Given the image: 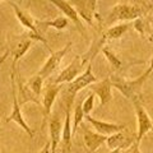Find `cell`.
Wrapping results in <instances>:
<instances>
[{"mask_svg":"<svg viewBox=\"0 0 153 153\" xmlns=\"http://www.w3.org/2000/svg\"><path fill=\"white\" fill-rule=\"evenodd\" d=\"M144 13L146 8L139 4H116L105 18L103 26L108 28L119 21H135L137 18L143 17Z\"/></svg>","mask_w":153,"mask_h":153,"instance_id":"6da1fadb","label":"cell"},{"mask_svg":"<svg viewBox=\"0 0 153 153\" xmlns=\"http://www.w3.org/2000/svg\"><path fill=\"white\" fill-rule=\"evenodd\" d=\"M151 73L152 71L149 69H147L140 76H138L137 79H133V80H126L123 76H117V75L111 76L112 87H115L117 91H120L125 98L133 100L139 96V93L142 92L143 84H144L148 76L151 75Z\"/></svg>","mask_w":153,"mask_h":153,"instance_id":"7a4b0ae2","label":"cell"},{"mask_svg":"<svg viewBox=\"0 0 153 153\" xmlns=\"http://www.w3.org/2000/svg\"><path fill=\"white\" fill-rule=\"evenodd\" d=\"M134 103V110H135V116H137V137L135 143L140 146L142 139L144 138L148 133L153 129V121L148 112L144 110L143 105L140 103L139 98L135 97L131 100Z\"/></svg>","mask_w":153,"mask_h":153,"instance_id":"3957f363","label":"cell"},{"mask_svg":"<svg viewBox=\"0 0 153 153\" xmlns=\"http://www.w3.org/2000/svg\"><path fill=\"white\" fill-rule=\"evenodd\" d=\"M10 83H12V97H13V110H12V114L5 119V123H10V121H14L17 123L19 126H21L23 130H25L28 137L30 138H33V130L30 128V125L27 124V121L25 120L22 115V111H21V105L18 102V97L16 94V75H14V71L10 73Z\"/></svg>","mask_w":153,"mask_h":153,"instance_id":"277c9868","label":"cell"},{"mask_svg":"<svg viewBox=\"0 0 153 153\" xmlns=\"http://www.w3.org/2000/svg\"><path fill=\"white\" fill-rule=\"evenodd\" d=\"M87 64L83 59L82 55H76L73 60L70 61V64L66 66L64 70L60 71V74L56 76L55 79H52L51 82L55 84H64V83H70L78 76L79 74H82V70L84 68V65Z\"/></svg>","mask_w":153,"mask_h":153,"instance_id":"5b68a950","label":"cell"},{"mask_svg":"<svg viewBox=\"0 0 153 153\" xmlns=\"http://www.w3.org/2000/svg\"><path fill=\"white\" fill-rule=\"evenodd\" d=\"M94 82H97V76L93 74L92 71V63H88L87 69H85L82 74H79L73 82L68 83V87H66V93L65 96H71V97H75L76 93L80 92L82 89L87 88L89 84H92Z\"/></svg>","mask_w":153,"mask_h":153,"instance_id":"8992f818","label":"cell"},{"mask_svg":"<svg viewBox=\"0 0 153 153\" xmlns=\"http://www.w3.org/2000/svg\"><path fill=\"white\" fill-rule=\"evenodd\" d=\"M71 47V41H69L68 44H66L63 49L57 50V51H51L50 52V57L46 60V63L44 64V66L40 69L38 71V75L42 76L44 79H49L50 75L54 73V71L59 68V65L61 63V60H63V57L65 56V54L70 50Z\"/></svg>","mask_w":153,"mask_h":153,"instance_id":"52a82bcc","label":"cell"},{"mask_svg":"<svg viewBox=\"0 0 153 153\" xmlns=\"http://www.w3.org/2000/svg\"><path fill=\"white\" fill-rule=\"evenodd\" d=\"M78 13L79 18H83L88 25H93V18L98 17L97 0H68Z\"/></svg>","mask_w":153,"mask_h":153,"instance_id":"ba28073f","label":"cell"},{"mask_svg":"<svg viewBox=\"0 0 153 153\" xmlns=\"http://www.w3.org/2000/svg\"><path fill=\"white\" fill-rule=\"evenodd\" d=\"M74 97L71 96H65L66 103V115L65 123L63 126V135H61V146H63V153H71V138H73V129H71V114L70 108L73 106Z\"/></svg>","mask_w":153,"mask_h":153,"instance_id":"9c48e42d","label":"cell"},{"mask_svg":"<svg viewBox=\"0 0 153 153\" xmlns=\"http://www.w3.org/2000/svg\"><path fill=\"white\" fill-rule=\"evenodd\" d=\"M88 88L92 89V92L100 98V105L105 106L107 105L112 98V83H111V76H106L102 80H97L92 84L88 85Z\"/></svg>","mask_w":153,"mask_h":153,"instance_id":"30bf717a","label":"cell"},{"mask_svg":"<svg viewBox=\"0 0 153 153\" xmlns=\"http://www.w3.org/2000/svg\"><path fill=\"white\" fill-rule=\"evenodd\" d=\"M49 1L51 4H54V5L64 14V16H66V18L70 19L71 22H74V25L78 27V31L82 33V35H85L83 23H82V21H80L78 13H76V10L73 8V5H71L68 0H49Z\"/></svg>","mask_w":153,"mask_h":153,"instance_id":"8fae6325","label":"cell"},{"mask_svg":"<svg viewBox=\"0 0 153 153\" xmlns=\"http://www.w3.org/2000/svg\"><path fill=\"white\" fill-rule=\"evenodd\" d=\"M61 88H63V85L61 84H55L52 82H49L46 84L45 92H44V96H42V100H41L42 106H44V116H45V119L50 117L51 107H52V105H54V102H55L57 94H59V92L61 91Z\"/></svg>","mask_w":153,"mask_h":153,"instance_id":"7c38bea8","label":"cell"},{"mask_svg":"<svg viewBox=\"0 0 153 153\" xmlns=\"http://www.w3.org/2000/svg\"><path fill=\"white\" fill-rule=\"evenodd\" d=\"M125 130V129H124ZM124 130L121 131H117V133H114L111 135L107 137V140H106V144L108 151H112V149H128L134 142H135V138H130L126 133H124Z\"/></svg>","mask_w":153,"mask_h":153,"instance_id":"4fadbf2b","label":"cell"},{"mask_svg":"<svg viewBox=\"0 0 153 153\" xmlns=\"http://www.w3.org/2000/svg\"><path fill=\"white\" fill-rule=\"evenodd\" d=\"M49 131H50V146L51 153H56V148L61 142L63 135V125L59 116H50L49 117Z\"/></svg>","mask_w":153,"mask_h":153,"instance_id":"5bb4252c","label":"cell"},{"mask_svg":"<svg viewBox=\"0 0 153 153\" xmlns=\"http://www.w3.org/2000/svg\"><path fill=\"white\" fill-rule=\"evenodd\" d=\"M84 119L96 129V130H97V133L103 134V135H107V137L111 135V134H114V133L121 131V130H124V129L126 128L125 125H117V124L97 120V119H94V117L91 116V115H85Z\"/></svg>","mask_w":153,"mask_h":153,"instance_id":"9a60e30c","label":"cell"},{"mask_svg":"<svg viewBox=\"0 0 153 153\" xmlns=\"http://www.w3.org/2000/svg\"><path fill=\"white\" fill-rule=\"evenodd\" d=\"M7 1H8L9 5L13 8V10H14V13H16V17L18 18L19 23H21V25L25 27L28 32L40 33V32L37 31V27H36V23H35L36 19H33L32 16H30V14H28V12H26V10H23V9H21L18 4L10 1V0H7ZM40 35H41V33H40Z\"/></svg>","mask_w":153,"mask_h":153,"instance_id":"2e32d148","label":"cell"},{"mask_svg":"<svg viewBox=\"0 0 153 153\" xmlns=\"http://www.w3.org/2000/svg\"><path fill=\"white\" fill-rule=\"evenodd\" d=\"M83 140L85 148L89 153H94L98 149L102 144H105L107 140V135H103V134H100L97 131H91L88 129H84L83 130Z\"/></svg>","mask_w":153,"mask_h":153,"instance_id":"e0dca14e","label":"cell"},{"mask_svg":"<svg viewBox=\"0 0 153 153\" xmlns=\"http://www.w3.org/2000/svg\"><path fill=\"white\" fill-rule=\"evenodd\" d=\"M35 23H36L37 31L44 36V32L50 27L55 28L57 31H61L64 28H66L69 26V19L66 17H57L55 19H50V21H38V19H36Z\"/></svg>","mask_w":153,"mask_h":153,"instance_id":"ac0fdd59","label":"cell"},{"mask_svg":"<svg viewBox=\"0 0 153 153\" xmlns=\"http://www.w3.org/2000/svg\"><path fill=\"white\" fill-rule=\"evenodd\" d=\"M32 45V40L30 37H28V35L26 33V36H22L21 40H19L16 46H14L13 49V64H12V71H16L17 69V64L18 61L21 60V57L26 54V52L30 50V47Z\"/></svg>","mask_w":153,"mask_h":153,"instance_id":"d6986e66","label":"cell"},{"mask_svg":"<svg viewBox=\"0 0 153 153\" xmlns=\"http://www.w3.org/2000/svg\"><path fill=\"white\" fill-rule=\"evenodd\" d=\"M18 102L19 105H26L27 102H36L37 105H41V100L38 96H36L32 91L28 88L26 83H23L22 80H18Z\"/></svg>","mask_w":153,"mask_h":153,"instance_id":"ffe728a7","label":"cell"},{"mask_svg":"<svg viewBox=\"0 0 153 153\" xmlns=\"http://www.w3.org/2000/svg\"><path fill=\"white\" fill-rule=\"evenodd\" d=\"M129 30V26L123 23V25H117V26H111L108 27L106 31L102 33V38L101 40L106 44L107 41L111 40H117V38H121Z\"/></svg>","mask_w":153,"mask_h":153,"instance_id":"44dd1931","label":"cell"},{"mask_svg":"<svg viewBox=\"0 0 153 153\" xmlns=\"http://www.w3.org/2000/svg\"><path fill=\"white\" fill-rule=\"evenodd\" d=\"M44 80H45V79L42 78V76H40L38 74H36V75L31 76V78L26 82V84L28 85V88H30L33 93L40 97L41 92H42V87H44Z\"/></svg>","mask_w":153,"mask_h":153,"instance_id":"7402d4cb","label":"cell"},{"mask_svg":"<svg viewBox=\"0 0 153 153\" xmlns=\"http://www.w3.org/2000/svg\"><path fill=\"white\" fill-rule=\"evenodd\" d=\"M84 116L85 115H84L83 108H82V102H76L75 107H74L73 117H71V129H73V134L76 133V129H78V126L82 124Z\"/></svg>","mask_w":153,"mask_h":153,"instance_id":"603a6c76","label":"cell"},{"mask_svg":"<svg viewBox=\"0 0 153 153\" xmlns=\"http://www.w3.org/2000/svg\"><path fill=\"white\" fill-rule=\"evenodd\" d=\"M101 52L105 55V57H106V59L108 60V63H110V65L112 66V69H115V70L120 69V66H121V60L114 54V52L111 51V49H110L107 45H103V46L101 47Z\"/></svg>","mask_w":153,"mask_h":153,"instance_id":"cb8c5ba5","label":"cell"},{"mask_svg":"<svg viewBox=\"0 0 153 153\" xmlns=\"http://www.w3.org/2000/svg\"><path fill=\"white\" fill-rule=\"evenodd\" d=\"M94 96H96V94L92 92V93H91L88 97L82 102V108H83L84 115H89L91 111L93 110V106H94Z\"/></svg>","mask_w":153,"mask_h":153,"instance_id":"d4e9b609","label":"cell"},{"mask_svg":"<svg viewBox=\"0 0 153 153\" xmlns=\"http://www.w3.org/2000/svg\"><path fill=\"white\" fill-rule=\"evenodd\" d=\"M134 28L140 33L142 36H144L146 33V23H144V19H143L142 17L140 18H137L135 21H134Z\"/></svg>","mask_w":153,"mask_h":153,"instance_id":"484cf974","label":"cell"},{"mask_svg":"<svg viewBox=\"0 0 153 153\" xmlns=\"http://www.w3.org/2000/svg\"><path fill=\"white\" fill-rule=\"evenodd\" d=\"M128 149H129V151H128V153H142V152H140V149H139V144H137L135 142H134L133 144L128 148Z\"/></svg>","mask_w":153,"mask_h":153,"instance_id":"4316f807","label":"cell"},{"mask_svg":"<svg viewBox=\"0 0 153 153\" xmlns=\"http://www.w3.org/2000/svg\"><path fill=\"white\" fill-rule=\"evenodd\" d=\"M38 153H51V146H50V142L46 143V146L42 148V149L38 152Z\"/></svg>","mask_w":153,"mask_h":153,"instance_id":"83f0119b","label":"cell"},{"mask_svg":"<svg viewBox=\"0 0 153 153\" xmlns=\"http://www.w3.org/2000/svg\"><path fill=\"white\" fill-rule=\"evenodd\" d=\"M9 54H10V50H7L5 51V54H4L1 57H0V69H1V66H3V63H4V61H5L7 60V57L9 56Z\"/></svg>","mask_w":153,"mask_h":153,"instance_id":"f1b7e54d","label":"cell"},{"mask_svg":"<svg viewBox=\"0 0 153 153\" xmlns=\"http://www.w3.org/2000/svg\"><path fill=\"white\" fill-rule=\"evenodd\" d=\"M148 69H149L151 71H153V56L151 57V61H149V68H148Z\"/></svg>","mask_w":153,"mask_h":153,"instance_id":"f546056e","label":"cell"},{"mask_svg":"<svg viewBox=\"0 0 153 153\" xmlns=\"http://www.w3.org/2000/svg\"><path fill=\"white\" fill-rule=\"evenodd\" d=\"M121 149H112V151H108L107 153H120Z\"/></svg>","mask_w":153,"mask_h":153,"instance_id":"4dcf8cb0","label":"cell"},{"mask_svg":"<svg viewBox=\"0 0 153 153\" xmlns=\"http://www.w3.org/2000/svg\"><path fill=\"white\" fill-rule=\"evenodd\" d=\"M149 40H151V41H153V33H152V35H151V37H149Z\"/></svg>","mask_w":153,"mask_h":153,"instance_id":"1f68e13d","label":"cell"},{"mask_svg":"<svg viewBox=\"0 0 153 153\" xmlns=\"http://www.w3.org/2000/svg\"><path fill=\"white\" fill-rule=\"evenodd\" d=\"M0 1H7V0H0Z\"/></svg>","mask_w":153,"mask_h":153,"instance_id":"d6a6232c","label":"cell"}]
</instances>
